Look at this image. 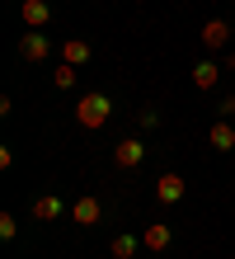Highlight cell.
Returning a JSON list of instances; mask_svg holds the SVG:
<instances>
[{
  "label": "cell",
  "mask_w": 235,
  "mask_h": 259,
  "mask_svg": "<svg viewBox=\"0 0 235 259\" xmlns=\"http://www.w3.org/2000/svg\"><path fill=\"white\" fill-rule=\"evenodd\" d=\"M108 118H113V99L99 95V90H89V95H80V104H75V123L89 127V132H99Z\"/></svg>",
  "instance_id": "6da1fadb"
},
{
  "label": "cell",
  "mask_w": 235,
  "mask_h": 259,
  "mask_svg": "<svg viewBox=\"0 0 235 259\" xmlns=\"http://www.w3.org/2000/svg\"><path fill=\"white\" fill-rule=\"evenodd\" d=\"M141 160H146V142H141V137H122V142L113 146V165L118 170H136Z\"/></svg>",
  "instance_id": "7a4b0ae2"
},
{
  "label": "cell",
  "mask_w": 235,
  "mask_h": 259,
  "mask_svg": "<svg viewBox=\"0 0 235 259\" xmlns=\"http://www.w3.org/2000/svg\"><path fill=\"white\" fill-rule=\"evenodd\" d=\"M47 52H52V38H42V28H28V33L19 38V57H24L28 66H33V62H42Z\"/></svg>",
  "instance_id": "3957f363"
},
{
  "label": "cell",
  "mask_w": 235,
  "mask_h": 259,
  "mask_svg": "<svg viewBox=\"0 0 235 259\" xmlns=\"http://www.w3.org/2000/svg\"><path fill=\"white\" fill-rule=\"evenodd\" d=\"M71 222H75V226H99V222H104V203H99L94 193L75 198V207H71Z\"/></svg>",
  "instance_id": "277c9868"
},
{
  "label": "cell",
  "mask_w": 235,
  "mask_h": 259,
  "mask_svg": "<svg viewBox=\"0 0 235 259\" xmlns=\"http://www.w3.org/2000/svg\"><path fill=\"white\" fill-rule=\"evenodd\" d=\"M198 42L207 52H221L226 42H230V24L226 19H207V24H202V33H198Z\"/></svg>",
  "instance_id": "5b68a950"
},
{
  "label": "cell",
  "mask_w": 235,
  "mask_h": 259,
  "mask_svg": "<svg viewBox=\"0 0 235 259\" xmlns=\"http://www.w3.org/2000/svg\"><path fill=\"white\" fill-rule=\"evenodd\" d=\"M183 193H188V184H183V175H174V170H169V175H160V179H155V198H160L165 207H174V203H179Z\"/></svg>",
  "instance_id": "8992f818"
},
{
  "label": "cell",
  "mask_w": 235,
  "mask_h": 259,
  "mask_svg": "<svg viewBox=\"0 0 235 259\" xmlns=\"http://www.w3.org/2000/svg\"><path fill=\"white\" fill-rule=\"evenodd\" d=\"M66 217V203H61L57 193H38L33 198V222H61Z\"/></svg>",
  "instance_id": "52a82bcc"
},
{
  "label": "cell",
  "mask_w": 235,
  "mask_h": 259,
  "mask_svg": "<svg viewBox=\"0 0 235 259\" xmlns=\"http://www.w3.org/2000/svg\"><path fill=\"white\" fill-rule=\"evenodd\" d=\"M169 240H174V231H169L165 222H151V226H141V245H146L151 254H160V250H169Z\"/></svg>",
  "instance_id": "ba28073f"
},
{
  "label": "cell",
  "mask_w": 235,
  "mask_h": 259,
  "mask_svg": "<svg viewBox=\"0 0 235 259\" xmlns=\"http://www.w3.org/2000/svg\"><path fill=\"white\" fill-rule=\"evenodd\" d=\"M207 142L216 151H235V123H230V118H216V123L207 127Z\"/></svg>",
  "instance_id": "9c48e42d"
},
{
  "label": "cell",
  "mask_w": 235,
  "mask_h": 259,
  "mask_svg": "<svg viewBox=\"0 0 235 259\" xmlns=\"http://www.w3.org/2000/svg\"><path fill=\"white\" fill-rule=\"evenodd\" d=\"M19 14H24L28 28H47V19H52V5H47V0H24Z\"/></svg>",
  "instance_id": "30bf717a"
},
{
  "label": "cell",
  "mask_w": 235,
  "mask_h": 259,
  "mask_svg": "<svg viewBox=\"0 0 235 259\" xmlns=\"http://www.w3.org/2000/svg\"><path fill=\"white\" fill-rule=\"evenodd\" d=\"M61 62L85 66V62H89V42H85V38H61Z\"/></svg>",
  "instance_id": "8fae6325"
},
{
  "label": "cell",
  "mask_w": 235,
  "mask_h": 259,
  "mask_svg": "<svg viewBox=\"0 0 235 259\" xmlns=\"http://www.w3.org/2000/svg\"><path fill=\"white\" fill-rule=\"evenodd\" d=\"M52 85H57V90H75V85H80V66L57 62V71H52Z\"/></svg>",
  "instance_id": "7c38bea8"
},
{
  "label": "cell",
  "mask_w": 235,
  "mask_h": 259,
  "mask_svg": "<svg viewBox=\"0 0 235 259\" xmlns=\"http://www.w3.org/2000/svg\"><path fill=\"white\" fill-rule=\"evenodd\" d=\"M216 80H221L216 62H198V66H193V85H198V90H216Z\"/></svg>",
  "instance_id": "4fadbf2b"
},
{
  "label": "cell",
  "mask_w": 235,
  "mask_h": 259,
  "mask_svg": "<svg viewBox=\"0 0 235 259\" xmlns=\"http://www.w3.org/2000/svg\"><path fill=\"white\" fill-rule=\"evenodd\" d=\"M108 250H113V259H136L146 245H141L136 236H113V245H108Z\"/></svg>",
  "instance_id": "5bb4252c"
},
{
  "label": "cell",
  "mask_w": 235,
  "mask_h": 259,
  "mask_svg": "<svg viewBox=\"0 0 235 259\" xmlns=\"http://www.w3.org/2000/svg\"><path fill=\"white\" fill-rule=\"evenodd\" d=\"M19 236V222H14V212H0V240H14Z\"/></svg>",
  "instance_id": "9a60e30c"
},
{
  "label": "cell",
  "mask_w": 235,
  "mask_h": 259,
  "mask_svg": "<svg viewBox=\"0 0 235 259\" xmlns=\"http://www.w3.org/2000/svg\"><path fill=\"white\" fill-rule=\"evenodd\" d=\"M216 118H235V95L221 99V109H216Z\"/></svg>",
  "instance_id": "2e32d148"
},
{
  "label": "cell",
  "mask_w": 235,
  "mask_h": 259,
  "mask_svg": "<svg viewBox=\"0 0 235 259\" xmlns=\"http://www.w3.org/2000/svg\"><path fill=\"white\" fill-rule=\"evenodd\" d=\"M226 66H235V52H230V57H226Z\"/></svg>",
  "instance_id": "e0dca14e"
}]
</instances>
